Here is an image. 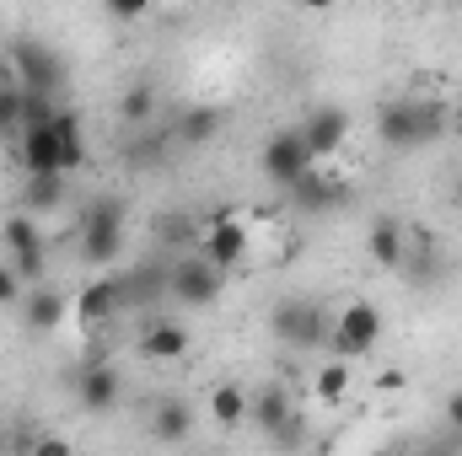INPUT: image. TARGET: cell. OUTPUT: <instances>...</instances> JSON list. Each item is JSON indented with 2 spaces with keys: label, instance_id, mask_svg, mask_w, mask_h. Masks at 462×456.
I'll list each match as a JSON object with an SVG mask.
<instances>
[{
  "label": "cell",
  "instance_id": "cell-1",
  "mask_svg": "<svg viewBox=\"0 0 462 456\" xmlns=\"http://www.w3.org/2000/svg\"><path fill=\"white\" fill-rule=\"evenodd\" d=\"M441 134H447V103L398 97V103H382V114H376V140H382L393 156L430 150Z\"/></svg>",
  "mask_w": 462,
  "mask_h": 456
},
{
  "label": "cell",
  "instance_id": "cell-2",
  "mask_svg": "<svg viewBox=\"0 0 462 456\" xmlns=\"http://www.w3.org/2000/svg\"><path fill=\"white\" fill-rule=\"evenodd\" d=\"M269 333L296 354H318L334 343V312L312 296H285L269 306Z\"/></svg>",
  "mask_w": 462,
  "mask_h": 456
},
{
  "label": "cell",
  "instance_id": "cell-3",
  "mask_svg": "<svg viewBox=\"0 0 462 456\" xmlns=\"http://www.w3.org/2000/svg\"><path fill=\"white\" fill-rule=\"evenodd\" d=\"M124 252V199L118 194H97L81 215V263L108 269Z\"/></svg>",
  "mask_w": 462,
  "mask_h": 456
},
{
  "label": "cell",
  "instance_id": "cell-4",
  "mask_svg": "<svg viewBox=\"0 0 462 456\" xmlns=\"http://www.w3.org/2000/svg\"><path fill=\"white\" fill-rule=\"evenodd\" d=\"M11 70H16V87H27V92H49V97H60V87H65V59L43 43V38H11Z\"/></svg>",
  "mask_w": 462,
  "mask_h": 456
},
{
  "label": "cell",
  "instance_id": "cell-5",
  "mask_svg": "<svg viewBox=\"0 0 462 456\" xmlns=\"http://www.w3.org/2000/svg\"><path fill=\"white\" fill-rule=\"evenodd\" d=\"M258 167H263V178H269L274 188H291L307 167H318V156H312L301 123H296V129H274V134L263 140V150H258Z\"/></svg>",
  "mask_w": 462,
  "mask_h": 456
},
{
  "label": "cell",
  "instance_id": "cell-6",
  "mask_svg": "<svg viewBox=\"0 0 462 456\" xmlns=\"http://www.w3.org/2000/svg\"><path fill=\"white\" fill-rule=\"evenodd\" d=\"M221 290H226V269H221V263H210L199 247H194L189 258H178V263H172V301H183L189 312L216 306V301H221Z\"/></svg>",
  "mask_w": 462,
  "mask_h": 456
},
{
  "label": "cell",
  "instance_id": "cell-7",
  "mask_svg": "<svg viewBox=\"0 0 462 456\" xmlns=\"http://www.w3.org/2000/svg\"><path fill=\"white\" fill-rule=\"evenodd\" d=\"M382 343V306L376 301H349L345 312H334V354L345 360H365Z\"/></svg>",
  "mask_w": 462,
  "mask_h": 456
},
{
  "label": "cell",
  "instance_id": "cell-8",
  "mask_svg": "<svg viewBox=\"0 0 462 456\" xmlns=\"http://www.w3.org/2000/svg\"><path fill=\"white\" fill-rule=\"evenodd\" d=\"M70 392H76V403L87 408V414H114L118 403H124V376H118L114 360H81L76 370H70Z\"/></svg>",
  "mask_w": 462,
  "mask_h": 456
},
{
  "label": "cell",
  "instance_id": "cell-9",
  "mask_svg": "<svg viewBox=\"0 0 462 456\" xmlns=\"http://www.w3.org/2000/svg\"><path fill=\"white\" fill-rule=\"evenodd\" d=\"M16 161H22V172H65V150H60V129H54V118L22 129V140H16ZM65 178H70V172H65Z\"/></svg>",
  "mask_w": 462,
  "mask_h": 456
},
{
  "label": "cell",
  "instance_id": "cell-10",
  "mask_svg": "<svg viewBox=\"0 0 462 456\" xmlns=\"http://www.w3.org/2000/svg\"><path fill=\"white\" fill-rule=\"evenodd\" d=\"M65 317H70V301H65L54 285H27V290H22V328H27L32 339H49Z\"/></svg>",
  "mask_w": 462,
  "mask_h": 456
},
{
  "label": "cell",
  "instance_id": "cell-11",
  "mask_svg": "<svg viewBox=\"0 0 462 456\" xmlns=\"http://www.w3.org/2000/svg\"><path fill=\"white\" fill-rule=\"evenodd\" d=\"M301 134H307L312 156H318V161H328V156L349 140V114H345V108H334V103H323V108H312V114L301 118Z\"/></svg>",
  "mask_w": 462,
  "mask_h": 456
},
{
  "label": "cell",
  "instance_id": "cell-12",
  "mask_svg": "<svg viewBox=\"0 0 462 456\" xmlns=\"http://www.w3.org/2000/svg\"><path fill=\"white\" fill-rule=\"evenodd\" d=\"M199 252L231 274V269L247 258V226H242V221H231V215H216V221L205 226V236H199Z\"/></svg>",
  "mask_w": 462,
  "mask_h": 456
},
{
  "label": "cell",
  "instance_id": "cell-13",
  "mask_svg": "<svg viewBox=\"0 0 462 456\" xmlns=\"http://www.w3.org/2000/svg\"><path fill=\"white\" fill-rule=\"evenodd\" d=\"M189 328L183 323H167V317H156V323H145V333H140V354L151 360V365H178V360H189Z\"/></svg>",
  "mask_w": 462,
  "mask_h": 456
},
{
  "label": "cell",
  "instance_id": "cell-14",
  "mask_svg": "<svg viewBox=\"0 0 462 456\" xmlns=\"http://www.w3.org/2000/svg\"><path fill=\"white\" fill-rule=\"evenodd\" d=\"M118 290H124V306H156L172 296V269L167 263H140L129 274H118Z\"/></svg>",
  "mask_w": 462,
  "mask_h": 456
},
{
  "label": "cell",
  "instance_id": "cell-15",
  "mask_svg": "<svg viewBox=\"0 0 462 456\" xmlns=\"http://www.w3.org/2000/svg\"><path fill=\"white\" fill-rule=\"evenodd\" d=\"M365 252H371V263L376 269H403V252H409V226L398 221V215H376L371 231H365Z\"/></svg>",
  "mask_w": 462,
  "mask_h": 456
},
{
  "label": "cell",
  "instance_id": "cell-16",
  "mask_svg": "<svg viewBox=\"0 0 462 456\" xmlns=\"http://www.w3.org/2000/svg\"><path fill=\"white\" fill-rule=\"evenodd\" d=\"M291 419H296V403H291V392H285V387H263V392H253V397H247V424H253L263 441H269L280 424H291Z\"/></svg>",
  "mask_w": 462,
  "mask_h": 456
},
{
  "label": "cell",
  "instance_id": "cell-17",
  "mask_svg": "<svg viewBox=\"0 0 462 456\" xmlns=\"http://www.w3.org/2000/svg\"><path fill=\"white\" fill-rule=\"evenodd\" d=\"M151 441H162V446H183L189 435H194V408L183 403V397H162L156 408H151Z\"/></svg>",
  "mask_w": 462,
  "mask_h": 456
},
{
  "label": "cell",
  "instance_id": "cell-18",
  "mask_svg": "<svg viewBox=\"0 0 462 456\" xmlns=\"http://www.w3.org/2000/svg\"><path fill=\"white\" fill-rule=\"evenodd\" d=\"M118 306H124V290H118V279H97V285H87V290L76 296V306H70V312H76V323L92 333V328H103V323L114 317Z\"/></svg>",
  "mask_w": 462,
  "mask_h": 456
},
{
  "label": "cell",
  "instance_id": "cell-19",
  "mask_svg": "<svg viewBox=\"0 0 462 456\" xmlns=\"http://www.w3.org/2000/svg\"><path fill=\"white\" fill-rule=\"evenodd\" d=\"M65 199H70V178H65V172H27V183H22V210L49 215V210H60Z\"/></svg>",
  "mask_w": 462,
  "mask_h": 456
},
{
  "label": "cell",
  "instance_id": "cell-20",
  "mask_svg": "<svg viewBox=\"0 0 462 456\" xmlns=\"http://www.w3.org/2000/svg\"><path fill=\"white\" fill-rule=\"evenodd\" d=\"M0 247H5V258H38V252H43V231H38V221H32V210L5 215Z\"/></svg>",
  "mask_w": 462,
  "mask_h": 456
},
{
  "label": "cell",
  "instance_id": "cell-21",
  "mask_svg": "<svg viewBox=\"0 0 462 456\" xmlns=\"http://www.w3.org/2000/svg\"><path fill=\"white\" fill-rule=\"evenodd\" d=\"M291 194H296L301 210H334V205L345 199V183H334V178H323L318 167H307V172L291 183Z\"/></svg>",
  "mask_w": 462,
  "mask_h": 456
},
{
  "label": "cell",
  "instance_id": "cell-22",
  "mask_svg": "<svg viewBox=\"0 0 462 456\" xmlns=\"http://www.w3.org/2000/svg\"><path fill=\"white\" fill-rule=\"evenodd\" d=\"M156 108H162V97H156L151 81H134V87L118 97V118H124V129H151V123H156Z\"/></svg>",
  "mask_w": 462,
  "mask_h": 456
},
{
  "label": "cell",
  "instance_id": "cell-23",
  "mask_svg": "<svg viewBox=\"0 0 462 456\" xmlns=\"http://www.w3.org/2000/svg\"><path fill=\"white\" fill-rule=\"evenodd\" d=\"M172 134H178L189 150H194V145H210V140L221 134V108H210V103H199V108H183Z\"/></svg>",
  "mask_w": 462,
  "mask_h": 456
},
{
  "label": "cell",
  "instance_id": "cell-24",
  "mask_svg": "<svg viewBox=\"0 0 462 456\" xmlns=\"http://www.w3.org/2000/svg\"><path fill=\"white\" fill-rule=\"evenodd\" d=\"M54 129H60V150H65V172L76 178V172L87 167V134H81V114H70V108H60V114H54Z\"/></svg>",
  "mask_w": 462,
  "mask_h": 456
},
{
  "label": "cell",
  "instance_id": "cell-25",
  "mask_svg": "<svg viewBox=\"0 0 462 456\" xmlns=\"http://www.w3.org/2000/svg\"><path fill=\"white\" fill-rule=\"evenodd\" d=\"M355 360L345 354H334L328 365H318V376H312V387H318V403H345L349 397V381H355V370H349Z\"/></svg>",
  "mask_w": 462,
  "mask_h": 456
},
{
  "label": "cell",
  "instance_id": "cell-26",
  "mask_svg": "<svg viewBox=\"0 0 462 456\" xmlns=\"http://www.w3.org/2000/svg\"><path fill=\"white\" fill-rule=\"evenodd\" d=\"M247 397H253V392H242V387H216V392H210V419H216V424H247Z\"/></svg>",
  "mask_w": 462,
  "mask_h": 456
},
{
  "label": "cell",
  "instance_id": "cell-27",
  "mask_svg": "<svg viewBox=\"0 0 462 456\" xmlns=\"http://www.w3.org/2000/svg\"><path fill=\"white\" fill-rule=\"evenodd\" d=\"M199 236H205V231L189 221V210H178V215H162V221H156V242H162V247H199Z\"/></svg>",
  "mask_w": 462,
  "mask_h": 456
},
{
  "label": "cell",
  "instance_id": "cell-28",
  "mask_svg": "<svg viewBox=\"0 0 462 456\" xmlns=\"http://www.w3.org/2000/svg\"><path fill=\"white\" fill-rule=\"evenodd\" d=\"M22 129V87H0V140H16Z\"/></svg>",
  "mask_w": 462,
  "mask_h": 456
},
{
  "label": "cell",
  "instance_id": "cell-29",
  "mask_svg": "<svg viewBox=\"0 0 462 456\" xmlns=\"http://www.w3.org/2000/svg\"><path fill=\"white\" fill-rule=\"evenodd\" d=\"M156 161H162V134L134 129V140H129V167H156Z\"/></svg>",
  "mask_w": 462,
  "mask_h": 456
},
{
  "label": "cell",
  "instance_id": "cell-30",
  "mask_svg": "<svg viewBox=\"0 0 462 456\" xmlns=\"http://www.w3.org/2000/svg\"><path fill=\"white\" fill-rule=\"evenodd\" d=\"M103 5H108V16H114V22H145L156 0H103Z\"/></svg>",
  "mask_w": 462,
  "mask_h": 456
},
{
  "label": "cell",
  "instance_id": "cell-31",
  "mask_svg": "<svg viewBox=\"0 0 462 456\" xmlns=\"http://www.w3.org/2000/svg\"><path fill=\"white\" fill-rule=\"evenodd\" d=\"M22 290H27V285H22V274L11 269V258H5V263H0V306H22Z\"/></svg>",
  "mask_w": 462,
  "mask_h": 456
},
{
  "label": "cell",
  "instance_id": "cell-32",
  "mask_svg": "<svg viewBox=\"0 0 462 456\" xmlns=\"http://www.w3.org/2000/svg\"><path fill=\"white\" fill-rule=\"evenodd\" d=\"M307 11H328V5H339V0H301Z\"/></svg>",
  "mask_w": 462,
  "mask_h": 456
},
{
  "label": "cell",
  "instance_id": "cell-33",
  "mask_svg": "<svg viewBox=\"0 0 462 456\" xmlns=\"http://www.w3.org/2000/svg\"><path fill=\"white\" fill-rule=\"evenodd\" d=\"M5 446H11V430H0V451H5Z\"/></svg>",
  "mask_w": 462,
  "mask_h": 456
}]
</instances>
